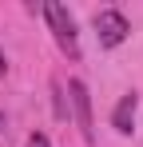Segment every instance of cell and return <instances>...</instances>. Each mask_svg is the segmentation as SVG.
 <instances>
[{
    "label": "cell",
    "instance_id": "obj_7",
    "mask_svg": "<svg viewBox=\"0 0 143 147\" xmlns=\"http://www.w3.org/2000/svg\"><path fill=\"white\" fill-rule=\"evenodd\" d=\"M0 131H4V115H0Z\"/></svg>",
    "mask_w": 143,
    "mask_h": 147
},
{
    "label": "cell",
    "instance_id": "obj_2",
    "mask_svg": "<svg viewBox=\"0 0 143 147\" xmlns=\"http://www.w3.org/2000/svg\"><path fill=\"white\" fill-rule=\"evenodd\" d=\"M127 20H123V12H115V8H103V12H95V36H99V44L103 48H115V44H123L127 40Z\"/></svg>",
    "mask_w": 143,
    "mask_h": 147
},
{
    "label": "cell",
    "instance_id": "obj_6",
    "mask_svg": "<svg viewBox=\"0 0 143 147\" xmlns=\"http://www.w3.org/2000/svg\"><path fill=\"white\" fill-rule=\"evenodd\" d=\"M0 76H4V52H0Z\"/></svg>",
    "mask_w": 143,
    "mask_h": 147
},
{
    "label": "cell",
    "instance_id": "obj_5",
    "mask_svg": "<svg viewBox=\"0 0 143 147\" xmlns=\"http://www.w3.org/2000/svg\"><path fill=\"white\" fill-rule=\"evenodd\" d=\"M28 147H52V143H48V135L36 131V135H28Z\"/></svg>",
    "mask_w": 143,
    "mask_h": 147
},
{
    "label": "cell",
    "instance_id": "obj_1",
    "mask_svg": "<svg viewBox=\"0 0 143 147\" xmlns=\"http://www.w3.org/2000/svg\"><path fill=\"white\" fill-rule=\"evenodd\" d=\"M44 16H48V28H52L56 44L68 52L72 60H80V36H76V20H72V12L64 8V4L48 0V4H44Z\"/></svg>",
    "mask_w": 143,
    "mask_h": 147
},
{
    "label": "cell",
    "instance_id": "obj_3",
    "mask_svg": "<svg viewBox=\"0 0 143 147\" xmlns=\"http://www.w3.org/2000/svg\"><path fill=\"white\" fill-rule=\"evenodd\" d=\"M68 92H72V103H76L80 131H84V139L92 143V139H95V131H92V96H88V88H84L80 80H72V84H68Z\"/></svg>",
    "mask_w": 143,
    "mask_h": 147
},
{
    "label": "cell",
    "instance_id": "obj_4",
    "mask_svg": "<svg viewBox=\"0 0 143 147\" xmlns=\"http://www.w3.org/2000/svg\"><path fill=\"white\" fill-rule=\"evenodd\" d=\"M135 111H139V96L135 92H127V96L119 99V107H115V115H111V123H115V131H131V123H135Z\"/></svg>",
    "mask_w": 143,
    "mask_h": 147
}]
</instances>
